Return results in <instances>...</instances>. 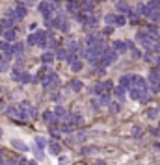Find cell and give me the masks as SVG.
<instances>
[{
  "label": "cell",
  "mask_w": 160,
  "mask_h": 165,
  "mask_svg": "<svg viewBox=\"0 0 160 165\" xmlns=\"http://www.w3.org/2000/svg\"><path fill=\"white\" fill-rule=\"evenodd\" d=\"M41 85L47 87V89H52V87H58L60 85V76L54 72H47L43 78H41Z\"/></svg>",
  "instance_id": "6da1fadb"
},
{
  "label": "cell",
  "mask_w": 160,
  "mask_h": 165,
  "mask_svg": "<svg viewBox=\"0 0 160 165\" xmlns=\"http://www.w3.org/2000/svg\"><path fill=\"white\" fill-rule=\"evenodd\" d=\"M136 41H138V43H140L142 46H145V48L149 50L151 46L155 45V41H156V39H153V37L149 35L147 32H138V35H136Z\"/></svg>",
  "instance_id": "7a4b0ae2"
},
{
  "label": "cell",
  "mask_w": 160,
  "mask_h": 165,
  "mask_svg": "<svg viewBox=\"0 0 160 165\" xmlns=\"http://www.w3.org/2000/svg\"><path fill=\"white\" fill-rule=\"evenodd\" d=\"M115 58H117V52H115L114 48H112V50H104L102 56H101V65L106 67V65H110V63H114Z\"/></svg>",
  "instance_id": "3957f363"
},
{
  "label": "cell",
  "mask_w": 160,
  "mask_h": 165,
  "mask_svg": "<svg viewBox=\"0 0 160 165\" xmlns=\"http://www.w3.org/2000/svg\"><path fill=\"white\" fill-rule=\"evenodd\" d=\"M130 98L132 100H140V102H145L147 100V91H143V89H136V87H130Z\"/></svg>",
  "instance_id": "277c9868"
},
{
  "label": "cell",
  "mask_w": 160,
  "mask_h": 165,
  "mask_svg": "<svg viewBox=\"0 0 160 165\" xmlns=\"http://www.w3.org/2000/svg\"><path fill=\"white\" fill-rule=\"evenodd\" d=\"M130 87H136V89H143V91H147V82H145L142 76H132Z\"/></svg>",
  "instance_id": "5b68a950"
},
{
  "label": "cell",
  "mask_w": 160,
  "mask_h": 165,
  "mask_svg": "<svg viewBox=\"0 0 160 165\" xmlns=\"http://www.w3.org/2000/svg\"><path fill=\"white\" fill-rule=\"evenodd\" d=\"M20 108L24 109L26 117H30V119H34V117H37V109L34 108L32 104H28V102H23V104H20Z\"/></svg>",
  "instance_id": "8992f818"
},
{
  "label": "cell",
  "mask_w": 160,
  "mask_h": 165,
  "mask_svg": "<svg viewBox=\"0 0 160 165\" xmlns=\"http://www.w3.org/2000/svg\"><path fill=\"white\" fill-rule=\"evenodd\" d=\"M37 46H41V48H45V46L48 45V33L47 32H43V30H39L37 33Z\"/></svg>",
  "instance_id": "52a82bcc"
},
{
  "label": "cell",
  "mask_w": 160,
  "mask_h": 165,
  "mask_svg": "<svg viewBox=\"0 0 160 165\" xmlns=\"http://www.w3.org/2000/svg\"><path fill=\"white\" fill-rule=\"evenodd\" d=\"M0 50L4 52L6 58H9L13 54V45H9V41H0Z\"/></svg>",
  "instance_id": "ba28073f"
},
{
  "label": "cell",
  "mask_w": 160,
  "mask_h": 165,
  "mask_svg": "<svg viewBox=\"0 0 160 165\" xmlns=\"http://www.w3.org/2000/svg\"><path fill=\"white\" fill-rule=\"evenodd\" d=\"M11 145H13V148L20 150V152H26V150H28V145H26L23 139H11Z\"/></svg>",
  "instance_id": "9c48e42d"
},
{
  "label": "cell",
  "mask_w": 160,
  "mask_h": 165,
  "mask_svg": "<svg viewBox=\"0 0 160 165\" xmlns=\"http://www.w3.org/2000/svg\"><path fill=\"white\" fill-rule=\"evenodd\" d=\"M114 50H115L117 54L127 52V50H129V43H123V41H115V43H114Z\"/></svg>",
  "instance_id": "30bf717a"
},
{
  "label": "cell",
  "mask_w": 160,
  "mask_h": 165,
  "mask_svg": "<svg viewBox=\"0 0 160 165\" xmlns=\"http://www.w3.org/2000/svg\"><path fill=\"white\" fill-rule=\"evenodd\" d=\"M34 141H36V147H37L39 150H43L45 147H48V141L45 139L43 135H36V139H34Z\"/></svg>",
  "instance_id": "8fae6325"
},
{
  "label": "cell",
  "mask_w": 160,
  "mask_h": 165,
  "mask_svg": "<svg viewBox=\"0 0 160 165\" xmlns=\"http://www.w3.org/2000/svg\"><path fill=\"white\" fill-rule=\"evenodd\" d=\"M48 150H50V154H54V156H58V154L61 152V147L58 145L56 141H52V143H48Z\"/></svg>",
  "instance_id": "7c38bea8"
},
{
  "label": "cell",
  "mask_w": 160,
  "mask_h": 165,
  "mask_svg": "<svg viewBox=\"0 0 160 165\" xmlns=\"http://www.w3.org/2000/svg\"><path fill=\"white\" fill-rule=\"evenodd\" d=\"M43 119H45V122H48V124H52L54 121H58V117L54 115V111H45V113H43Z\"/></svg>",
  "instance_id": "4fadbf2b"
},
{
  "label": "cell",
  "mask_w": 160,
  "mask_h": 165,
  "mask_svg": "<svg viewBox=\"0 0 160 165\" xmlns=\"http://www.w3.org/2000/svg\"><path fill=\"white\" fill-rule=\"evenodd\" d=\"M130 84H132V76H121V80H119V85L121 87L130 89Z\"/></svg>",
  "instance_id": "5bb4252c"
},
{
  "label": "cell",
  "mask_w": 160,
  "mask_h": 165,
  "mask_svg": "<svg viewBox=\"0 0 160 165\" xmlns=\"http://www.w3.org/2000/svg\"><path fill=\"white\" fill-rule=\"evenodd\" d=\"M117 11H119V13H130V8H129L127 2L119 0V2H117Z\"/></svg>",
  "instance_id": "9a60e30c"
},
{
  "label": "cell",
  "mask_w": 160,
  "mask_h": 165,
  "mask_svg": "<svg viewBox=\"0 0 160 165\" xmlns=\"http://www.w3.org/2000/svg\"><path fill=\"white\" fill-rule=\"evenodd\" d=\"M4 37H6V41H15L17 32L13 30V28H9V30H6V32H4Z\"/></svg>",
  "instance_id": "2e32d148"
},
{
  "label": "cell",
  "mask_w": 160,
  "mask_h": 165,
  "mask_svg": "<svg viewBox=\"0 0 160 165\" xmlns=\"http://www.w3.org/2000/svg\"><path fill=\"white\" fill-rule=\"evenodd\" d=\"M149 80H151V84H160V71H151Z\"/></svg>",
  "instance_id": "e0dca14e"
},
{
  "label": "cell",
  "mask_w": 160,
  "mask_h": 165,
  "mask_svg": "<svg viewBox=\"0 0 160 165\" xmlns=\"http://www.w3.org/2000/svg\"><path fill=\"white\" fill-rule=\"evenodd\" d=\"M54 58H56V54H52V52H43V56H41V59H43L45 63H50V61H54Z\"/></svg>",
  "instance_id": "ac0fdd59"
},
{
  "label": "cell",
  "mask_w": 160,
  "mask_h": 165,
  "mask_svg": "<svg viewBox=\"0 0 160 165\" xmlns=\"http://www.w3.org/2000/svg\"><path fill=\"white\" fill-rule=\"evenodd\" d=\"M114 93H115V97H117V100H123V98H125V87H121V85H117V87L114 89Z\"/></svg>",
  "instance_id": "d6986e66"
},
{
  "label": "cell",
  "mask_w": 160,
  "mask_h": 165,
  "mask_svg": "<svg viewBox=\"0 0 160 165\" xmlns=\"http://www.w3.org/2000/svg\"><path fill=\"white\" fill-rule=\"evenodd\" d=\"M11 80L20 82V80H23V72H20L19 69H13V71H11Z\"/></svg>",
  "instance_id": "ffe728a7"
},
{
  "label": "cell",
  "mask_w": 160,
  "mask_h": 165,
  "mask_svg": "<svg viewBox=\"0 0 160 165\" xmlns=\"http://www.w3.org/2000/svg\"><path fill=\"white\" fill-rule=\"evenodd\" d=\"M23 52H24V45H23V43H15V45H13V54L20 56Z\"/></svg>",
  "instance_id": "44dd1931"
},
{
  "label": "cell",
  "mask_w": 160,
  "mask_h": 165,
  "mask_svg": "<svg viewBox=\"0 0 160 165\" xmlns=\"http://www.w3.org/2000/svg\"><path fill=\"white\" fill-rule=\"evenodd\" d=\"M67 56H69V52H67L65 48H58V50H56V58H58V59H67Z\"/></svg>",
  "instance_id": "7402d4cb"
},
{
  "label": "cell",
  "mask_w": 160,
  "mask_h": 165,
  "mask_svg": "<svg viewBox=\"0 0 160 165\" xmlns=\"http://www.w3.org/2000/svg\"><path fill=\"white\" fill-rule=\"evenodd\" d=\"M82 9H84V13H88V15H89V13L93 11V4L86 0V2H82Z\"/></svg>",
  "instance_id": "603a6c76"
},
{
  "label": "cell",
  "mask_w": 160,
  "mask_h": 165,
  "mask_svg": "<svg viewBox=\"0 0 160 165\" xmlns=\"http://www.w3.org/2000/svg\"><path fill=\"white\" fill-rule=\"evenodd\" d=\"M67 11L69 13H78V4L76 2H67Z\"/></svg>",
  "instance_id": "cb8c5ba5"
},
{
  "label": "cell",
  "mask_w": 160,
  "mask_h": 165,
  "mask_svg": "<svg viewBox=\"0 0 160 165\" xmlns=\"http://www.w3.org/2000/svg\"><path fill=\"white\" fill-rule=\"evenodd\" d=\"M97 102H99V106H108L110 104V98H108V95H101Z\"/></svg>",
  "instance_id": "d4e9b609"
},
{
  "label": "cell",
  "mask_w": 160,
  "mask_h": 165,
  "mask_svg": "<svg viewBox=\"0 0 160 165\" xmlns=\"http://www.w3.org/2000/svg\"><path fill=\"white\" fill-rule=\"evenodd\" d=\"M147 33H149L153 39H158V30H156V26H149V28H147Z\"/></svg>",
  "instance_id": "484cf974"
},
{
  "label": "cell",
  "mask_w": 160,
  "mask_h": 165,
  "mask_svg": "<svg viewBox=\"0 0 160 165\" xmlns=\"http://www.w3.org/2000/svg\"><path fill=\"white\" fill-rule=\"evenodd\" d=\"M95 26H97V19L95 17L86 19V28H95Z\"/></svg>",
  "instance_id": "4316f807"
},
{
  "label": "cell",
  "mask_w": 160,
  "mask_h": 165,
  "mask_svg": "<svg viewBox=\"0 0 160 165\" xmlns=\"http://www.w3.org/2000/svg\"><path fill=\"white\" fill-rule=\"evenodd\" d=\"M71 89H73V91H80V89H82V82L80 80H73L71 82Z\"/></svg>",
  "instance_id": "83f0119b"
},
{
  "label": "cell",
  "mask_w": 160,
  "mask_h": 165,
  "mask_svg": "<svg viewBox=\"0 0 160 165\" xmlns=\"http://www.w3.org/2000/svg\"><path fill=\"white\" fill-rule=\"evenodd\" d=\"M71 69H73L75 72L82 71V61H78V59H76V61H73V63H71Z\"/></svg>",
  "instance_id": "f1b7e54d"
},
{
  "label": "cell",
  "mask_w": 160,
  "mask_h": 165,
  "mask_svg": "<svg viewBox=\"0 0 160 165\" xmlns=\"http://www.w3.org/2000/svg\"><path fill=\"white\" fill-rule=\"evenodd\" d=\"M8 59H9V58H6V56L0 59V72H4L6 69H8Z\"/></svg>",
  "instance_id": "f546056e"
},
{
  "label": "cell",
  "mask_w": 160,
  "mask_h": 165,
  "mask_svg": "<svg viewBox=\"0 0 160 165\" xmlns=\"http://www.w3.org/2000/svg\"><path fill=\"white\" fill-rule=\"evenodd\" d=\"M13 22H15V20H13V19H4L2 20V26H4V28H13Z\"/></svg>",
  "instance_id": "4dcf8cb0"
},
{
  "label": "cell",
  "mask_w": 160,
  "mask_h": 165,
  "mask_svg": "<svg viewBox=\"0 0 160 165\" xmlns=\"http://www.w3.org/2000/svg\"><path fill=\"white\" fill-rule=\"evenodd\" d=\"M104 84H95V87H93V93H99V95H102L104 93Z\"/></svg>",
  "instance_id": "1f68e13d"
},
{
  "label": "cell",
  "mask_w": 160,
  "mask_h": 165,
  "mask_svg": "<svg viewBox=\"0 0 160 165\" xmlns=\"http://www.w3.org/2000/svg\"><path fill=\"white\" fill-rule=\"evenodd\" d=\"M54 115H56V117H58V119H61V117H64V115H65V109H64V108H61V106H58L56 109H54Z\"/></svg>",
  "instance_id": "d6a6232c"
},
{
  "label": "cell",
  "mask_w": 160,
  "mask_h": 165,
  "mask_svg": "<svg viewBox=\"0 0 160 165\" xmlns=\"http://www.w3.org/2000/svg\"><path fill=\"white\" fill-rule=\"evenodd\" d=\"M61 121H64V122H73V121H75V115H73V113H67V111H65V115L61 117Z\"/></svg>",
  "instance_id": "836d02e7"
},
{
  "label": "cell",
  "mask_w": 160,
  "mask_h": 165,
  "mask_svg": "<svg viewBox=\"0 0 160 165\" xmlns=\"http://www.w3.org/2000/svg\"><path fill=\"white\" fill-rule=\"evenodd\" d=\"M26 43H28V45H37V35H36V33H32V35H28V39H26Z\"/></svg>",
  "instance_id": "e575fe53"
},
{
  "label": "cell",
  "mask_w": 160,
  "mask_h": 165,
  "mask_svg": "<svg viewBox=\"0 0 160 165\" xmlns=\"http://www.w3.org/2000/svg\"><path fill=\"white\" fill-rule=\"evenodd\" d=\"M115 17H117V15H106V17H104V20H106V24H115Z\"/></svg>",
  "instance_id": "d590c367"
},
{
  "label": "cell",
  "mask_w": 160,
  "mask_h": 165,
  "mask_svg": "<svg viewBox=\"0 0 160 165\" xmlns=\"http://www.w3.org/2000/svg\"><path fill=\"white\" fill-rule=\"evenodd\" d=\"M76 59H78V58H76V54H75V52H71V54H69V56H67V59H65V61H67L69 65H71L73 61H76Z\"/></svg>",
  "instance_id": "8d00e7d4"
},
{
  "label": "cell",
  "mask_w": 160,
  "mask_h": 165,
  "mask_svg": "<svg viewBox=\"0 0 160 165\" xmlns=\"http://www.w3.org/2000/svg\"><path fill=\"white\" fill-rule=\"evenodd\" d=\"M48 45H50V46H56L58 45V41H56V37H54L52 33H48Z\"/></svg>",
  "instance_id": "74e56055"
},
{
  "label": "cell",
  "mask_w": 160,
  "mask_h": 165,
  "mask_svg": "<svg viewBox=\"0 0 160 165\" xmlns=\"http://www.w3.org/2000/svg\"><path fill=\"white\" fill-rule=\"evenodd\" d=\"M125 24V17L123 15H117L115 17V26H123Z\"/></svg>",
  "instance_id": "f35d334b"
},
{
  "label": "cell",
  "mask_w": 160,
  "mask_h": 165,
  "mask_svg": "<svg viewBox=\"0 0 160 165\" xmlns=\"http://www.w3.org/2000/svg\"><path fill=\"white\" fill-rule=\"evenodd\" d=\"M69 50L76 52V50H78V43H76V41H71V43H69Z\"/></svg>",
  "instance_id": "ab89813d"
},
{
  "label": "cell",
  "mask_w": 160,
  "mask_h": 165,
  "mask_svg": "<svg viewBox=\"0 0 160 165\" xmlns=\"http://www.w3.org/2000/svg\"><path fill=\"white\" fill-rule=\"evenodd\" d=\"M136 13H138V15H145V6H143V4H140V6L136 8Z\"/></svg>",
  "instance_id": "60d3db41"
},
{
  "label": "cell",
  "mask_w": 160,
  "mask_h": 165,
  "mask_svg": "<svg viewBox=\"0 0 160 165\" xmlns=\"http://www.w3.org/2000/svg\"><path fill=\"white\" fill-rule=\"evenodd\" d=\"M110 111L117 113V111H119V104H115V102H114V104H110Z\"/></svg>",
  "instance_id": "b9f144b4"
},
{
  "label": "cell",
  "mask_w": 160,
  "mask_h": 165,
  "mask_svg": "<svg viewBox=\"0 0 160 165\" xmlns=\"http://www.w3.org/2000/svg\"><path fill=\"white\" fill-rule=\"evenodd\" d=\"M132 135H142V128H138V126H134V128H132Z\"/></svg>",
  "instance_id": "7bdbcfd3"
},
{
  "label": "cell",
  "mask_w": 160,
  "mask_h": 165,
  "mask_svg": "<svg viewBox=\"0 0 160 165\" xmlns=\"http://www.w3.org/2000/svg\"><path fill=\"white\" fill-rule=\"evenodd\" d=\"M30 80H32L30 74H28V72H23V80H20V82H30Z\"/></svg>",
  "instance_id": "ee69618b"
},
{
  "label": "cell",
  "mask_w": 160,
  "mask_h": 165,
  "mask_svg": "<svg viewBox=\"0 0 160 165\" xmlns=\"http://www.w3.org/2000/svg\"><path fill=\"white\" fill-rule=\"evenodd\" d=\"M156 109H149V117H151V119H155V117H156Z\"/></svg>",
  "instance_id": "f6af8a7d"
},
{
  "label": "cell",
  "mask_w": 160,
  "mask_h": 165,
  "mask_svg": "<svg viewBox=\"0 0 160 165\" xmlns=\"http://www.w3.org/2000/svg\"><path fill=\"white\" fill-rule=\"evenodd\" d=\"M151 48H153V50H155V52H160V43H155V45H153V46H151Z\"/></svg>",
  "instance_id": "bcb514c9"
},
{
  "label": "cell",
  "mask_w": 160,
  "mask_h": 165,
  "mask_svg": "<svg viewBox=\"0 0 160 165\" xmlns=\"http://www.w3.org/2000/svg\"><path fill=\"white\" fill-rule=\"evenodd\" d=\"M104 87H106V89H112V87H114V84L108 80V82H104Z\"/></svg>",
  "instance_id": "7dc6e473"
},
{
  "label": "cell",
  "mask_w": 160,
  "mask_h": 165,
  "mask_svg": "<svg viewBox=\"0 0 160 165\" xmlns=\"http://www.w3.org/2000/svg\"><path fill=\"white\" fill-rule=\"evenodd\" d=\"M64 132H65V134H71L73 128H71V126H64Z\"/></svg>",
  "instance_id": "c3c4849f"
},
{
  "label": "cell",
  "mask_w": 160,
  "mask_h": 165,
  "mask_svg": "<svg viewBox=\"0 0 160 165\" xmlns=\"http://www.w3.org/2000/svg\"><path fill=\"white\" fill-rule=\"evenodd\" d=\"M52 100H54V102H60L61 97H60V95H52Z\"/></svg>",
  "instance_id": "681fc988"
},
{
  "label": "cell",
  "mask_w": 160,
  "mask_h": 165,
  "mask_svg": "<svg viewBox=\"0 0 160 165\" xmlns=\"http://www.w3.org/2000/svg\"><path fill=\"white\" fill-rule=\"evenodd\" d=\"M95 165H106V161H97Z\"/></svg>",
  "instance_id": "f907efd6"
},
{
  "label": "cell",
  "mask_w": 160,
  "mask_h": 165,
  "mask_svg": "<svg viewBox=\"0 0 160 165\" xmlns=\"http://www.w3.org/2000/svg\"><path fill=\"white\" fill-rule=\"evenodd\" d=\"M0 33H4V28H2V26H0Z\"/></svg>",
  "instance_id": "816d5d0a"
},
{
  "label": "cell",
  "mask_w": 160,
  "mask_h": 165,
  "mask_svg": "<svg viewBox=\"0 0 160 165\" xmlns=\"http://www.w3.org/2000/svg\"><path fill=\"white\" fill-rule=\"evenodd\" d=\"M0 137H2V128H0Z\"/></svg>",
  "instance_id": "f5cc1de1"
}]
</instances>
